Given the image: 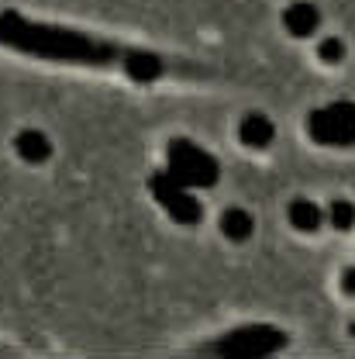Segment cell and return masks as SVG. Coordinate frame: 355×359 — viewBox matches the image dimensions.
<instances>
[{"mask_svg": "<svg viewBox=\"0 0 355 359\" xmlns=\"http://www.w3.org/2000/svg\"><path fill=\"white\" fill-rule=\"evenodd\" d=\"M328 218H331L335 228H352L355 224V208L349 204V201H335V204L328 208Z\"/></svg>", "mask_w": 355, "mask_h": 359, "instance_id": "7c38bea8", "label": "cell"}, {"mask_svg": "<svg viewBox=\"0 0 355 359\" xmlns=\"http://www.w3.org/2000/svg\"><path fill=\"white\" fill-rule=\"evenodd\" d=\"M317 52H321V59H324V62H338V59L345 55V45L338 42V39H324Z\"/></svg>", "mask_w": 355, "mask_h": 359, "instance_id": "4fadbf2b", "label": "cell"}, {"mask_svg": "<svg viewBox=\"0 0 355 359\" xmlns=\"http://www.w3.org/2000/svg\"><path fill=\"white\" fill-rule=\"evenodd\" d=\"M14 149H18V156H21L25 163H45V159L52 156V142H48V135L39 132V128H25V132L14 138Z\"/></svg>", "mask_w": 355, "mask_h": 359, "instance_id": "52a82bcc", "label": "cell"}, {"mask_svg": "<svg viewBox=\"0 0 355 359\" xmlns=\"http://www.w3.org/2000/svg\"><path fill=\"white\" fill-rule=\"evenodd\" d=\"M283 25H286V32H290V35L307 39V35H314V32H317L321 14H317V7H314V4L297 0V4H290V7L283 11Z\"/></svg>", "mask_w": 355, "mask_h": 359, "instance_id": "8992f818", "label": "cell"}, {"mask_svg": "<svg viewBox=\"0 0 355 359\" xmlns=\"http://www.w3.org/2000/svg\"><path fill=\"white\" fill-rule=\"evenodd\" d=\"M286 346V335L272 325H242L235 332H228L224 339L211 342L204 353L207 356H238V359H249V356H269V353H279Z\"/></svg>", "mask_w": 355, "mask_h": 359, "instance_id": "7a4b0ae2", "label": "cell"}, {"mask_svg": "<svg viewBox=\"0 0 355 359\" xmlns=\"http://www.w3.org/2000/svg\"><path fill=\"white\" fill-rule=\"evenodd\" d=\"M148 187H152V197L166 208V215L179 224H197L200 222V201L193 197V190L190 187H183L179 180H173L169 173H155V177L148 180Z\"/></svg>", "mask_w": 355, "mask_h": 359, "instance_id": "5b68a950", "label": "cell"}, {"mask_svg": "<svg viewBox=\"0 0 355 359\" xmlns=\"http://www.w3.org/2000/svg\"><path fill=\"white\" fill-rule=\"evenodd\" d=\"M0 45L39 55V59H55V62H80V66H114L125 62V48L100 39H90L69 28L55 25H39L21 14H0Z\"/></svg>", "mask_w": 355, "mask_h": 359, "instance_id": "6da1fadb", "label": "cell"}, {"mask_svg": "<svg viewBox=\"0 0 355 359\" xmlns=\"http://www.w3.org/2000/svg\"><path fill=\"white\" fill-rule=\"evenodd\" d=\"M121 66L128 69V76H132V80H141V83H152V80L162 73V59H159L155 52H141V48L128 52Z\"/></svg>", "mask_w": 355, "mask_h": 359, "instance_id": "ba28073f", "label": "cell"}, {"mask_svg": "<svg viewBox=\"0 0 355 359\" xmlns=\"http://www.w3.org/2000/svg\"><path fill=\"white\" fill-rule=\"evenodd\" d=\"M324 222V211L311 204V201H293L290 204V224L297 228V231H317Z\"/></svg>", "mask_w": 355, "mask_h": 359, "instance_id": "9c48e42d", "label": "cell"}, {"mask_svg": "<svg viewBox=\"0 0 355 359\" xmlns=\"http://www.w3.org/2000/svg\"><path fill=\"white\" fill-rule=\"evenodd\" d=\"M252 215L249 211H242V208H228L221 218V231L231 238V242H242V238H249L252 235Z\"/></svg>", "mask_w": 355, "mask_h": 359, "instance_id": "8fae6325", "label": "cell"}, {"mask_svg": "<svg viewBox=\"0 0 355 359\" xmlns=\"http://www.w3.org/2000/svg\"><path fill=\"white\" fill-rule=\"evenodd\" d=\"M169 177L179 180L190 190L193 187H214L221 177V166L214 163V156H207L190 138H176V142H169Z\"/></svg>", "mask_w": 355, "mask_h": 359, "instance_id": "3957f363", "label": "cell"}, {"mask_svg": "<svg viewBox=\"0 0 355 359\" xmlns=\"http://www.w3.org/2000/svg\"><path fill=\"white\" fill-rule=\"evenodd\" d=\"M342 290H345L349 297H355V266L345 269V276H342Z\"/></svg>", "mask_w": 355, "mask_h": 359, "instance_id": "5bb4252c", "label": "cell"}, {"mask_svg": "<svg viewBox=\"0 0 355 359\" xmlns=\"http://www.w3.org/2000/svg\"><path fill=\"white\" fill-rule=\"evenodd\" d=\"M242 142L252 145V149L269 145V142H272V125H269V118H263V114H249V118L242 121Z\"/></svg>", "mask_w": 355, "mask_h": 359, "instance_id": "30bf717a", "label": "cell"}, {"mask_svg": "<svg viewBox=\"0 0 355 359\" xmlns=\"http://www.w3.org/2000/svg\"><path fill=\"white\" fill-rule=\"evenodd\" d=\"M307 132L317 145H355V100H335L311 111Z\"/></svg>", "mask_w": 355, "mask_h": 359, "instance_id": "277c9868", "label": "cell"}]
</instances>
